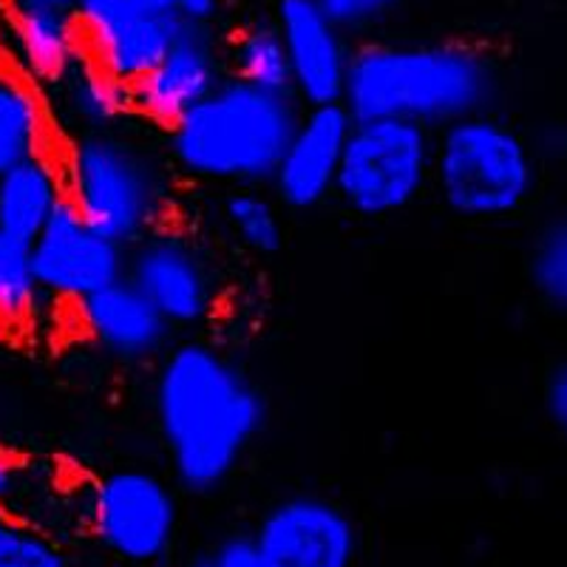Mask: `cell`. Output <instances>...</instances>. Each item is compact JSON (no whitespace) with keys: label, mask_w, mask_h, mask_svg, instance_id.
Masks as SVG:
<instances>
[{"label":"cell","mask_w":567,"mask_h":567,"mask_svg":"<svg viewBox=\"0 0 567 567\" xmlns=\"http://www.w3.org/2000/svg\"><path fill=\"white\" fill-rule=\"evenodd\" d=\"M182 567H216V561H213V554H199L194 559H187Z\"/></svg>","instance_id":"31"},{"label":"cell","mask_w":567,"mask_h":567,"mask_svg":"<svg viewBox=\"0 0 567 567\" xmlns=\"http://www.w3.org/2000/svg\"><path fill=\"white\" fill-rule=\"evenodd\" d=\"M499 69L485 45L471 40H403L352 49L343 109L354 120L394 116L437 131L460 116L491 111Z\"/></svg>","instance_id":"2"},{"label":"cell","mask_w":567,"mask_h":567,"mask_svg":"<svg viewBox=\"0 0 567 567\" xmlns=\"http://www.w3.org/2000/svg\"><path fill=\"white\" fill-rule=\"evenodd\" d=\"M0 567H71V559L49 530L0 508Z\"/></svg>","instance_id":"24"},{"label":"cell","mask_w":567,"mask_h":567,"mask_svg":"<svg viewBox=\"0 0 567 567\" xmlns=\"http://www.w3.org/2000/svg\"><path fill=\"white\" fill-rule=\"evenodd\" d=\"M225 221L230 227L233 239L239 241L245 250L256 256H272L284 241L281 210L276 199L261 194L256 185H245L233 190L225 199Z\"/></svg>","instance_id":"22"},{"label":"cell","mask_w":567,"mask_h":567,"mask_svg":"<svg viewBox=\"0 0 567 567\" xmlns=\"http://www.w3.org/2000/svg\"><path fill=\"white\" fill-rule=\"evenodd\" d=\"M38 287L49 301L74 303L125 276L128 247L89 225L69 202L54 210L29 245Z\"/></svg>","instance_id":"10"},{"label":"cell","mask_w":567,"mask_h":567,"mask_svg":"<svg viewBox=\"0 0 567 567\" xmlns=\"http://www.w3.org/2000/svg\"><path fill=\"white\" fill-rule=\"evenodd\" d=\"M58 94L60 111L78 131L120 128L134 116L131 85L91 63L89 58L71 69L69 78L52 89Z\"/></svg>","instance_id":"18"},{"label":"cell","mask_w":567,"mask_h":567,"mask_svg":"<svg viewBox=\"0 0 567 567\" xmlns=\"http://www.w3.org/2000/svg\"><path fill=\"white\" fill-rule=\"evenodd\" d=\"M267 567H352L361 534L352 514L316 491H296L270 505L252 530Z\"/></svg>","instance_id":"9"},{"label":"cell","mask_w":567,"mask_h":567,"mask_svg":"<svg viewBox=\"0 0 567 567\" xmlns=\"http://www.w3.org/2000/svg\"><path fill=\"white\" fill-rule=\"evenodd\" d=\"M403 3L406 0H318L323 14L347 34H363L383 27Z\"/></svg>","instance_id":"25"},{"label":"cell","mask_w":567,"mask_h":567,"mask_svg":"<svg viewBox=\"0 0 567 567\" xmlns=\"http://www.w3.org/2000/svg\"><path fill=\"white\" fill-rule=\"evenodd\" d=\"M85 523L100 548L128 565H159L174 550L179 499L156 471L125 465L97 477L85 499Z\"/></svg>","instance_id":"7"},{"label":"cell","mask_w":567,"mask_h":567,"mask_svg":"<svg viewBox=\"0 0 567 567\" xmlns=\"http://www.w3.org/2000/svg\"><path fill=\"white\" fill-rule=\"evenodd\" d=\"M49 298L38 287L29 245L0 230V321L27 323Z\"/></svg>","instance_id":"23"},{"label":"cell","mask_w":567,"mask_h":567,"mask_svg":"<svg viewBox=\"0 0 567 567\" xmlns=\"http://www.w3.org/2000/svg\"><path fill=\"white\" fill-rule=\"evenodd\" d=\"M542 403H545V414H548L556 434L567 443V358L556 363L548 378H545Z\"/></svg>","instance_id":"28"},{"label":"cell","mask_w":567,"mask_h":567,"mask_svg":"<svg viewBox=\"0 0 567 567\" xmlns=\"http://www.w3.org/2000/svg\"><path fill=\"white\" fill-rule=\"evenodd\" d=\"M7 7L14 9H63V12H71V9L78 7V0H7Z\"/></svg>","instance_id":"30"},{"label":"cell","mask_w":567,"mask_h":567,"mask_svg":"<svg viewBox=\"0 0 567 567\" xmlns=\"http://www.w3.org/2000/svg\"><path fill=\"white\" fill-rule=\"evenodd\" d=\"M145 12L168 20L176 29H216L221 0H136Z\"/></svg>","instance_id":"26"},{"label":"cell","mask_w":567,"mask_h":567,"mask_svg":"<svg viewBox=\"0 0 567 567\" xmlns=\"http://www.w3.org/2000/svg\"><path fill=\"white\" fill-rule=\"evenodd\" d=\"M525 272L534 296L548 310L567 316V207L550 213L530 233Z\"/></svg>","instance_id":"21"},{"label":"cell","mask_w":567,"mask_h":567,"mask_svg":"<svg viewBox=\"0 0 567 567\" xmlns=\"http://www.w3.org/2000/svg\"><path fill=\"white\" fill-rule=\"evenodd\" d=\"M151 398L174 480L187 494L219 491L265 432V392L210 341L165 349Z\"/></svg>","instance_id":"1"},{"label":"cell","mask_w":567,"mask_h":567,"mask_svg":"<svg viewBox=\"0 0 567 567\" xmlns=\"http://www.w3.org/2000/svg\"><path fill=\"white\" fill-rule=\"evenodd\" d=\"M71 12L85 58L128 85L156 65L182 34V29L145 12L136 0H78Z\"/></svg>","instance_id":"13"},{"label":"cell","mask_w":567,"mask_h":567,"mask_svg":"<svg viewBox=\"0 0 567 567\" xmlns=\"http://www.w3.org/2000/svg\"><path fill=\"white\" fill-rule=\"evenodd\" d=\"M276 27L290 63V94L298 105L343 103L352 45L323 14L318 0H278Z\"/></svg>","instance_id":"12"},{"label":"cell","mask_w":567,"mask_h":567,"mask_svg":"<svg viewBox=\"0 0 567 567\" xmlns=\"http://www.w3.org/2000/svg\"><path fill=\"white\" fill-rule=\"evenodd\" d=\"M49 109L38 85L0 74V176L29 156L49 151Z\"/></svg>","instance_id":"19"},{"label":"cell","mask_w":567,"mask_h":567,"mask_svg":"<svg viewBox=\"0 0 567 567\" xmlns=\"http://www.w3.org/2000/svg\"><path fill=\"white\" fill-rule=\"evenodd\" d=\"M354 116L343 103L301 109L284 154L272 171L276 199L290 210H312L336 196L343 145Z\"/></svg>","instance_id":"14"},{"label":"cell","mask_w":567,"mask_h":567,"mask_svg":"<svg viewBox=\"0 0 567 567\" xmlns=\"http://www.w3.org/2000/svg\"><path fill=\"white\" fill-rule=\"evenodd\" d=\"M210 554L216 567H267L256 539H252V534H247V530L225 536Z\"/></svg>","instance_id":"27"},{"label":"cell","mask_w":567,"mask_h":567,"mask_svg":"<svg viewBox=\"0 0 567 567\" xmlns=\"http://www.w3.org/2000/svg\"><path fill=\"white\" fill-rule=\"evenodd\" d=\"M0 38L18 69L14 74L38 89H58L71 69L85 60L74 12L63 9L7 7Z\"/></svg>","instance_id":"16"},{"label":"cell","mask_w":567,"mask_h":567,"mask_svg":"<svg viewBox=\"0 0 567 567\" xmlns=\"http://www.w3.org/2000/svg\"><path fill=\"white\" fill-rule=\"evenodd\" d=\"M65 202L63 171L52 151L29 156L0 176V230L32 245Z\"/></svg>","instance_id":"17"},{"label":"cell","mask_w":567,"mask_h":567,"mask_svg":"<svg viewBox=\"0 0 567 567\" xmlns=\"http://www.w3.org/2000/svg\"><path fill=\"white\" fill-rule=\"evenodd\" d=\"M298 114L301 105L292 94L265 91L227 74L165 131L168 159L190 179L265 185L272 179Z\"/></svg>","instance_id":"3"},{"label":"cell","mask_w":567,"mask_h":567,"mask_svg":"<svg viewBox=\"0 0 567 567\" xmlns=\"http://www.w3.org/2000/svg\"><path fill=\"white\" fill-rule=\"evenodd\" d=\"M125 276L174 329L202 327L219 307L210 258L190 233L171 221L128 247Z\"/></svg>","instance_id":"8"},{"label":"cell","mask_w":567,"mask_h":567,"mask_svg":"<svg viewBox=\"0 0 567 567\" xmlns=\"http://www.w3.org/2000/svg\"><path fill=\"white\" fill-rule=\"evenodd\" d=\"M154 145L123 125L78 131L60 154L65 202L94 230L131 247L174 213V174Z\"/></svg>","instance_id":"4"},{"label":"cell","mask_w":567,"mask_h":567,"mask_svg":"<svg viewBox=\"0 0 567 567\" xmlns=\"http://www.w3.org/2000/svg\"><path fill=\"white\" fill-rule=\"evenodd\" d=\"M20 474H23V468H20L18 460L0 445V508H9V503L20 491Z\"/></svg>","instance_id":"29"},{"label":"cell","mask_w":567,"mask_h":567,"mask_svg":"<svg viewBox=\"0 0 567 567\" xmlns=\"http://www.w3.org/2000/svg\"><path fill=\"white\" fill-rule=\"evenodd\" d=\"M227 78L225 43L216 29H187L131 83V109L142 123L168 131Z\"/></svg>","instance_id":"11"},{"label":"cell","mask_w":567,"mask_h":567,"mask_svg":"<svg viewBox=\"0 0 567 567\" xmlns=\"http://www.w3.org/2000/svg\"><path fill=\"white\" fill-rule=\"evenodd\" d=\"M539 156L523 131L480 111L434 131L432 187L465 221H505L530 202Z\"/></svg>","instance_id":"5"},{"label":"cell","mask_w":567,"mask_h":567,"mask_svg":"<svg viewBox=\"0 0 567 567\" xmlns=\"http://www.w3.org/2000/svg\"><path fill=\"white\" fill-rule=\"evenodd\" d=\"M227 74L265 91L290 94V63L276 20H250L225 45Z\"/></svg>","instance_id":"20"},{"label":"cell","mask_w":567,"mask_h":567,"mask_svg":"<svg viewBox=\"0 0 567 567\" xmlns=\"http://www.w3.org/2000/svg\"><path fill=\"white\" fill-rule=\"evenodd\" d=\"M83 336L125 363L151 361L171 347V327L128 276L74 303Z\"/></svg>","instance_id":"15"},{"label":"cell","mask_w":567,"mask_h":567,"mask_svg":"<svg viewBox=\"0 0 567 567\" xmlns=\"http://www.w3.org/2000/svg\"><path fill=\"white\" fill-rule=\"evenodd\" d=\"M434 131L369 116L352 120L338 171L336 196L361 219H389L409 210L432 187Z\"/></svg>","instance_id":"6"}]
</instances>
